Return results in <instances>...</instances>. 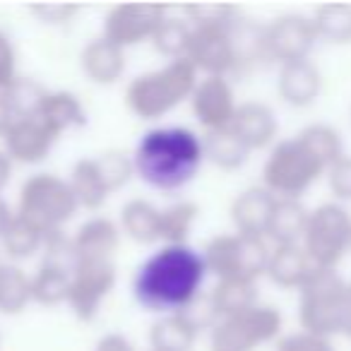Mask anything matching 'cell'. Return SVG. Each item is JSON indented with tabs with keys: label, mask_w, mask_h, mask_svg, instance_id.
Listing matches in <instances>:
<instances>
[{
	"label": "cell",
	"mask_w": 351,
	"mask_h": 351,
	"mask_svg": "<svg viewBox=\"0 0 351 351\" xmlns=\"http://www.w3.org/2000/svg\"><path fill=\"white\" fill-rule=\"evenodd\" d=\"M317 41L332 46L351 44V3H322L311 17Z\"/></svg>",
	"instance_id": "27"
},
{
	"label": "cell",
	"mask_w": 351,
	"mask_h": 351,
	"mask_svg": "<svg viewBox=\"0 0 351 351\" xmlns=\"http://www.w3.org/2000/svg\"><path fill=\"white\" fill-rule=\"evenodd\" d=\"M32 113H36L58 137H63L65 132L82 130L89 123L87 106L70 89H41Z\"/></svg>",
	"instance_id": "18"
},
{
	"label": "cell",
	"mask_w": 351,
	"mask_h": 351,
	"mask_svg": "<svg viewBox=\"0 0 351 351\" xmlns=\"http://www.w3.org/2000/svg\"><path fill=\"white\" fill-rule=\"evenodd\" d=\"M197 217H200V207L191 200H178V202H173V205L164 207V210H161L159 243L161 245L188 243Z\"/></svg>",
	"instance_id": "32"
},
{
	"label": "cell",
	"mask_w": 351,
	"mask_h": 351,
	"mask_svg": "<svg viewBox=\"0 0 351 351\" xmlns=\"http://www.w3.org/2000/svg\"><path fill=\"white\" fill-rule=\"evenodd\" d=\"M29 12L36 22L46 27H68L80 15V5H73V3H36V5H29Z\"/></svg>",
	"instance_id": "39"
},
{
	"label": "cell",
	"mask_w": 351,
	"mask_h": 351,
	"mask_svg": "<svg viewBox=\"0 0 351 351\" xmlns=\"http://www.w3.org/2000/svg\"><path fill=\"white\" fill-rule=\"evenodd\" d=\"M12 171H15V164H12V159L5 154V152L0 149V195H3V191L10 186Z\"/></svg>",
	"instance_id": "43"
},
{
	"label": "cell",
	"mask_w": 351,
	"mask_h": 351,
	"mask_svg": "<svg viewBox=\"0 0 351 351\" xmlns=\"http://www.w3.org/2000/svg\"><path fill=\"white\" fill-rule=\"evenodd\" d=\"M80 205L68 178L51 171H36L25 178L17 193L15 215L34 224L46 236L60 234L75 219Z\"/></svg>",
	"instance_id": "4"
},
{
	"label": "cell",
	"mask_w": 351,
	"mask_h": 351,
	"mask_svg": "<svg viewBox=\"0 0 351 351\" xmlns=\"http://www.w3.org/2000/svg\"><path fill=\"white\" fill-rule=\"evenodd\" d=\"M58 140L60 137L36 113L29 111L0 140V149L10 156L15 166H39L51 156Z\"/></svg>",
	"instance_id": "14"
},
{
	"label": "cell",
	"mask_w": 351,
	"mask_h": 351,
	"mask_svg": "<svg viewBox=\"0 0 351 351\" xmlns=\"http://www.w3.org/2000/svg\"><path fill=\"white\" fill-rule=\"evenodd\" d=\"M149 351H154V349H149Z\"/></svg>",
	"instance_id": "47"
},
{
	"label": "cell",
	"mask_w": 351,
	"mask_h": 351,
	"mask_svg": "<svg viewBox=\"0 0 351 351\" xmlns=\"http://www.w3.org/2000/svg\"><path fill=\"white\" fill-rule=\"evenodd\" d=\"M188 41H191V25L186 20H178V17H166L159 25V29L154 32L149 44L166 60H181L186 58Z\"/></svg>",
	"instance_id": "34"
},
{
	"label": "cell",
	"mask_w": 351,
	"mask_h": 351,
	"mask_svg": "<svg viewBox=\"0 0 351 351\" xmlns=\"http://www.w3.org/2000/svg\"><path fill=\"white\" fill-rule=\"evenodd\" d=\"M118 229L137 245H156L161 231V207L145 197H132L121 207Z\"/></svg>",
	"instance_id": "24"
},
{
	"label": "cell",
	"mask_w": 351,
	"mask_h": 351,
	"mask_svg": "<svg viewBox=\"0 0 351 351\" xmlns=\"http://www.w3.org/2000/svg\"><path fill=\"white\" fill-rule=\"evenodd\" d=\"M277 92L287 106L291 108H311L320 99L322 75L311 60H298L279 68Z\"/></svg>",
	"instance_id": "22"
},
{
	"label": "cell",
	"mask_w": 351,
	"mask_h": 351,
	"mask_svg": "<svg viewBox=\"0 0 351 351\" xmlns=\"http://www.w3.org/2000/svg\"><path fill=\"white\" fill-rule=\"evenodd\" d=\"M169 17V8L161 3H121L104 17L101 36L118 49L128 51L152 41L161 22Z\"/></svg>",
	"instance_id": "13"
},
{
	"label": "cell",
	"mask_w": 351,
	"mask_h": 351,
	"mask_svg": "<svg viewBox=\"0 0 351 351\" xmlns=\"http://www.w3.org/2000/svg\"><path fill=\"white\" fill-rule=\"evenodd\" d=\"M121 241L123 234L118 229V221L97 215L82 221L75 229V234H70V248H73L75 263H82V260H116Z\"/></svg>",
	"instance_id": "17"
},
{
	"label": "cell",
	"mask_w": 351,
	"mask_h": 351,
	"mask_svg": "<svg viewBox=\"0 0 351 351\" xmlns=\"http://www.w3.org/2000/svg\"><path fill=\"white\" fill-rule=\"evenodd\" d=\"M229 130L245 145V149L253 154L260 149H269L277 142L279 121L272 106L263 101H243L239 104Z\"/></svg>",
	"instance_id": "16"
},
{
	"label": "cell",
	"mask_w": 351,
	"mask_h": 351,
	"mask_svg": "<svg viewBox=\"0 0 351 351\" xmlns=\"http://www.w3.org/2000/svg\"><path fill=\"white\" fill-rule=\"evenodd\" d=\"M12 217H15V207H10V202H8L5 197L0 195V239H3L5 229L10 226Z\"/></svg>",
	"instance_id": "45"
},
{
	"label": "cell",
	"mask_w": 351,
	"mask_h": 351,
	"mask_svg": "<svg viewBox=\"0 0 351 351\" xmlns=\"http://www.w3.org/2000/svg\"><path fill=\"white\" fill-rule=\"evenodd\" d=\"M29 303V274L10 260H0V315H20Z\"/></svg>",
	"instance_id": "30"
},
{
	"label": "cell",
	"mask_w": 351,
	"mask_h": 351,
	"mask_svg": "<svg viewBox=\"0 0 351 351\" xmlns=\"http://www.w3.org/2000/svg\"><path fill=\"white\" fill-rule=\"evenodd\" d=\"M188 104H191L195 123L205 132L226 130L239 108L234 84L229 82V77H200Z\"/></svg>",
	"instance_id": "15"
},
{
	"label": "cell",
	"mask_w": 351,
	"mask_h": 351,
	"mask_svg": "<svg viewBox=\"0 0 351 351\" xmlns=\"http://www.w3.org/2000/svg\"><path fill=\"white\" fill-rule=\"evenodd\" d=\"M284 335V315L279 308L255 303L229 317H219L210 327L212 351H255Z\"/></svg>",
	"instance_id": "7"
},
{
	"label": "cell",
	"mask_w": 351,
	"mask_h": 351,
	"mask_svg": "<svg viewBox=\"0 0 351 351\" xmlns=\"http://www.w3.org/2000/svg\"><path fill=\"white\" fill-rule=\"evenodd\" d=\"M274 351H337L335 341L306 330L287 332L274 341Z\"/></svg>",
	"instance_id": "38"
},
{
	"label": "cell",
	"mask_w": 351,
	"mask_h": 351,
	"mask_svg": "<svg viewBox=\"0 0 351 351\" xmlns=\"http://www.w3.org/2000/svg\"><path fill=\"white\" fill-rule=\"evenodd\" d=\"M346 282L337 269H317L298 289V322L301 330L335 339L341 335Z\"/></svg>",
	"instance_id": "8"
},
{
	"label": "cell",
	"mask_w": 351,
	"mask_h": 351,
	"mask_svg": "<svg viewBox=\"0 0 351 351\" xmlns=\"http://www.w3.org/2000/svg\"><path fill=\"white\" fill-rule=\"evenodd\" d=\"M349 255H351V243H349Z\"/></svg>",
	"instance_id": "46"
},
{
	"label": "cell",
	"mask_w": 351,
	"mask_h": 351,
	"mask_svg": "<svg viewBox=\"0 0 351 351\" xmlns=\"http://www.w3.org/2000/svg\"><path fill=\"white\" fill-rule=\"evenodd\" d=\"M118 282L116 260H82L73 265L68 303L80 322H94Z\"/></svg>",
	"instance_id": "10"
},
{
	"label": "cell",
	"mask_w": 351,
	"mask_h": 351,
	"mask_svg": "<svg viewBox=\"0 0 351 351\" xmlns=\"http://www.w3.org/2000/svg\"><path fill=\"white\" fill-rule=\"evenodd\" d=\"M260 41H263L265 58L282 68L298 60H311V51L315 49L317 36L311 17L287 12L260 27Z\"/></svg>",
	"instance_id": "11"
},
{
	"label": "cell",
	"mask_w": 351,
	"mask_h": 351,
	"mask_svg": "<svg viewBox=\"0 0 351 351\" xmlns=\"http://www.w3.org/2000/svg\"><path fill=\"white\" fill-rule=\"evenodd\" d=\"M317 265L306 255V250L298 245H272L265 267V277L279 289L298 291L313 274L317 272Z\"/></svg>",
	"instance_id": "21"
},
{
	"label": "cell",
	"mask_w": 351,
	"mask_h": 351,
	"mask_svg": "<svg viewBox=\"0 0 351 351\" xmlns=\"http://www.w3.org/2000/svg\"><path fill=\"white\" fill-rule=\"evenodd\" d=\"M94 159H97V164H99V169H101L104 178H106L108 188H111V193L125 188L128 183L132 181V176H135L130 152L106 149V152H101V154L94 156Z\"/></svg>",
	"instance_id": "36"
},
{
	"label": "cell",
	"mask_w": 351,
	"mask_h": 351,
	"mask_svg": "<svg viewBox=\"0 0 351 351\" xmlns=\"http://www.w3.org/2000/svg\"><path fill=\"white\" fill-rule=\"evenodd\" d=\"M349 116H351V113H349Z\"/></svg>",
	"instance_id": "49"
},
{
	"label": "cell",
	"mask_w": 351,
	"mask_h": 351,
	"mask_svg": "<svg viewBox=\"0 0 351 351\" xmlns=\"http://www.w3.org/2000/svg\"><path fill=\"white\" fill-rule=\"evenodd\" d=\"M269 250L272 245L267 243V239L229 231L212 236L202 248V258L207 272L217 277V282L258 284V279L265 277Z\"/></svg>",
	"instance_id": "6"
},
{
	"label": "cell",
	"mask_w": 351,
	"mask_h": 351,
	"mask_svg": "<svg viewBox=\"0 0 351 351\" xmlns=\"http://www.w3.org/2000/svg\"><path fill=\"white\" fill-rule=\"evenodd\" d=\"M68 183H70V188H73L80 210L97 212V210H101L108 202V197L113 195L94 156H82V159L75 161L73 169H70Z\"/></svg>",
	"instance_id": "25"
},
{
	"label": "cell",
	"mask_w": 351,
	"mask_h": 351,
	"mask_svg": "<svg viewBox=\"0 0 351 351\" xmlns=\"http://www.w3.org/2000/svg\"><path fill=\"white\" fill-rule=\"evenodd\" d=\"M341 335L351 339V282H346L344 293V315H341Z\"/></svg>",
	"instance_id": "44"
},
{
	"label": "cell",
	"mask_w": 351,
	"mask_h": 351,
	"mask_svg": "<svg viewBox=\"0 0 351 351\" xmlns=\"http://www.w3.org/2000/svg\"><path fill=\"white\" fill-rule=\"evenodd\" d=\"M296 137L313 152V156L325 166V171L344 156V140L339 130H335L327 123H311Z\"/></svg>",
	"instance_id": "33"
},
{
	"label": "cell",
	"mask_w": 351,
	"mask_h": 351,
	"mask_svg": "<svg viewBox=\"0 0 351 351\" xmlns=\"http://www.w3.org/2000/svg\"><path fill=\"white\" fill-rule=\"evenodd\" d=\"M205 296L215 320L236 315V313L260 303L258 284H248V282H217L210 289V293H205Z\"/></svg>",
	"instance_id": "28"
},
{
	"label": "cell",
	"mask_w": 351,
	"mask_h": 351,
	"mask_svg": "<svg viewBox=\"0 0 351 351\" xmlns=\"http://www.w3.org/2000/svg\"><path fill=\"white\" fill-rule=\"evenodd\" d=\"M197 80L200 75L186 58L166 60L161 68L140 73L128 82L125 106L140 121H161L191 99Z\"/></svg>",
	"instance_id": "3"
},
{
	"label": "cell",
	"mask_w": 351,
	"mask_h": 351,
	"mask_svg": "<svg viewBox=\"0 0 351 351\" xmlns=\"http://www.w3.org/2000/svg\"><path fill=\"white\" fill-rule=\"evenodd\" d=\"M327 186H330V193L335 195V202L344 205V202H351V156H341L337 164H332L327 169Z\"/></svg>",
	"instance_id": "40"
},
{
	"label": "cell",
	"mask_w": 351,
	"mask_h": 351,
	"mask_svg": "<svg viewBox=\"0 0 351 351\" xmlns=\"http://www.w3.org/2000/svg\"><path fill=\"white\" fill-rule=\"evenodd\" d=\"M94 351H137L130 337L121 335V332H108L94 344Z\"/></svg>",
	"instance_id": "42"
},
{
	"label": "cell",
	"mask_w": 351,
	"mask_h": 351,
	"mask_svg": "<svg viewBox=\"0 0 351 351\" xmlns=\"http://www.w3.org/2000/svg\"><path fill=\"white\" fill-rule=\"evenodd\" d=\"M234 29L236 27H191L186 60L200 77H229L241 68Z\"/></svg>",
	"instance_id": "12"
},
{
	"label": "cell",
	"mask_w": 351,
	"mask_h": 351,
	"mask_svg": "<svg viewBox=\"0 0 351 351\" xmlns=\"http://www.w3.org/2000/svg\"><path fill=\"white\" fill-rule=\"evenodd\" d=\"M0 339H3V337H0Z\"/></svg>",
	"instance_id": "48"
},
{
	"label": "cell",
	"mask_w": 351,
	"mask_h": 351,
	"mask_svg": "<svg viewBox=\"0 0 351 351\" xmlns=\"http://www.w3.org/2000/svg\"><path fill=\"white\" fill-rule=\"evenodd\" d=\"M128 68L125 51L116 44L106 41L104 36L87 41L80 51V70L97 87H113L123 80Z\"/></svg>",
	"instance_id": "19"
},
{
	"label": "cell",
	"mask_w": 351,
	"mask_h": 351,
	"mask_svg": "<svg viewBox=\"0 0 351 351\" xmlns=\"http://www.w3.org/2000/svg\"><path fill=\"white\" fill-rule=\"evenodd\" d=\"M202 325L191 313L159 315L149 330V349L154 351H193Z\"/></svg>",
	"instance_id": "23"
},
{
	"label": "cell",
	"mask_w": 351,
	"mask_h": 351,
	"mask_svg": "<svg viewBox=\"0 0 351 351\" xmlns=\"http://www.w3.org/2000/svg\"><path fill=\"white\" fill-rule=\"evenodd\" d=\"M130 156L137 178L161 195L186 191L207 164L202 135L188 125L149 128Z\"/></svg>",
	"instance_id": "2"
},
{
	"label": "cell",
	"mask_w": 351,
	"mask_h": 351,
	"mask_svg": "<svg viewBox=\"0 0 351 351\" xmlns=\"http://www.w3.org/2000/svg\"><path fill=\"white\" fill-rule=\"evenodd\" d=\"M325 173V166L298 137H287L269 147L260 186L267 188L277 200H301Z\"/></svg>",
	"instance_id": "5"
},
{
	"label": "cell",
	"mask_w": 351,
	"mask_h": 351,
	"mask_svg": "<svg viewBox=\"0 0 351 351\" xmlns=\"http://www.w3.org/2000/svg\"><path fill=\"white\" fill-rule=\"evenodd\" d=\"M22 80L20 75V53L5 29H0V92L12 89Z\"/></svg>",
	"instance_id": "37"
},
{
	"label": "cell",
	"mask_w": 351,
	"mask_h": 351,
	"mask_svg": "<svg viewBox=\"0 0 351 351\" xmlns=\"http://www.w3.org/2000/svg\"><path fill=\"white\" fill-rule=\"evenodd\" d=\"M207 277L202 250L191 243L159 245L137 265L132 298L142 311L154 315L188 313L205 296Z\"/></svg>",
	"instance_id": "1"
},
{
	"label": "cell",
	"mask_w": 351,
	"mask_h": 351,
	"mask_svg": "<svg viewBox=\"0 0 351 351\" xmlns=\"http://www.w3.org/2000/svg\"><path fill=\"white\" fill-rule=\"evenodd\" d=\"M202 145H205V161L215 164L221 171H239L250 159V152L245 149V145L229 128L217 132H205Z\"/></svg>",
	"instance_id": "31"
},
{
	"label": "cell",
	"mask_w": 351,
	"mask_h": 351,
	"mask_svg": "<svg viewBox=\"0 0 351 351\" xmlns=\"http://www.w3.org/2000/svg\"><path fill=\"white\" fill-rule=\"evenodd\" d=\"M351 243V215L339 202H322L308 210L306 231L301 248L320 269H337V265L349 255Z\"/></svg>",
	"instance_id": "9"
},
{
	"label": "cell",
	"mask_w": 351,
	"mask_h": 351,
	"mask_svg": "<svg viewBox=\"0 0 351 351\" xmlns=\"http://www.w3.org/2000/svg\"><path fill=\"white\" fill-rule=\"evenodd\" d=\"M308 221V210L301 200H277L267 221L265 239L269 245H298Z\"/></svg>",
	"instance_id": "26"
},
{
	"label": "cell",
	"mask_w": 351,
	"mask_h": 351,
	"mask_svg": "<svg viewBox=\"0 0 351 351\" xmlns=\"http://www.w3.org/2000/svg\"><path fill=\"white\" fill-rule=\"evenodd\" d=\"M186 22L191 27H236L239 25V8L226 3H195L186 5Z\"/></svg>",
	"instance_id": "35"
},
{
	"label": "cell",
	"mask_w": 351,
	"mask_h": 351,
	"mask_svg": "<svg viewBox=\"0 0 351 351\" xmlns=\"http://www.w3.org/2000/svg\"><path fill=\"white\" fill-rule=\"evenodd\" d=\"M22 116H25V113H22V106H20V101H17L15 92H12V89L0 92V140L8 135V130H10Z\"/></svg>",
	"instance_id": "41"
},
{
	"label": "cell",
	"mask_w": 351,
	"mask_h": 351,
	"mask_svg": "<svg viewBox=\"0 0 351 351\" xmlns=\"http://www.w3.org/2000/svg\"><path fill=\"white\" fill-rule=\"evenodd\" d=\"M46 239H49V236H46L44 231H39L34 224H29V221H25L22 217L15 215L10 226L5 229V234H3V239H0V248L5 253V260L20 265L22 260L41 255Z\"/></svg>",
	"instance_id": "29"
},
{
	"label": "cell",
	"mask_w": 351,
	"mask_h": 351,
	"mask_svg": "<svg viewBox=\"0 0 351 351\" xmlns=\"http://www.w3.org/2000/svg\"><path fill=\"white\" fill-rule=\"evenodd\" d=\"M274 202H277V197L263 186H250L241 191L229 207V217L236 234L265 239Z\"/></svg>",
	"instance_id": "20"
}]
</instances>
